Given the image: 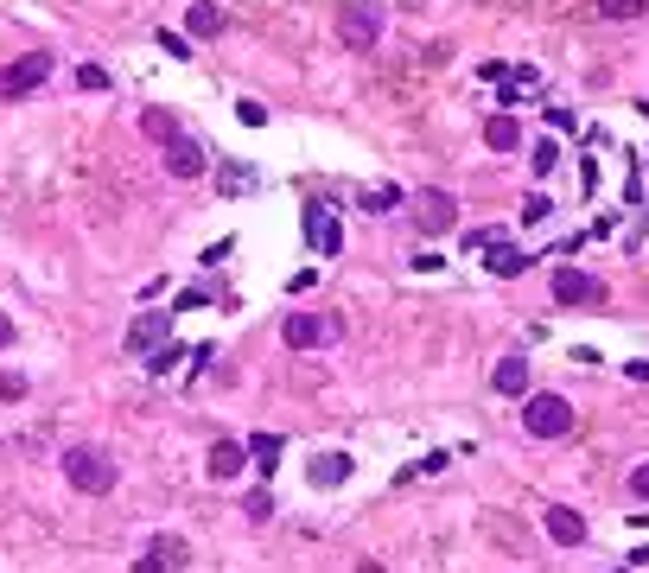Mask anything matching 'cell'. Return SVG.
I'll use <instances>...</instances> for the list:
<instances>
[{
    "label": "cell",
    "mask_w": 649,
    "mask_h": 573,
    "mask_svg": "<svg viewBox=\"0 0 649 573\" xmlns=\"http://www.w3.org/2000/svg\"><path fill=\"white\" fill-rule=\"evenodd\" d=\"M64 478L77 484L83 497H109L115 491V459L102 446H64Z\"/></svg>",
    "instance_id": "6da1fadb"
},
{
    "label": "cell",
    "mask_w": 649,
    "mask_h": 573,
    "mask_svg": "<svg viewBox=\"0 0 649 573\" xmlns=\"http://www.w3.org/2000/svg\"><path fill=\"white\" fill-rule=\"evenodd\" d=\"M522 427L535 433V440H567L573 433V402L567 395H529V402H522Z\"/></svg>",
    "instance_id": "7a4b0ae2"
},
{
    "label": "cell",
    "mask_w": 649,
    "mask_h": 573,
    "mask_svg": "<svg viewBox=\"0 0 649 573\" xmlns=\"http://www.w3.org/2000/svg\"><path fill=\"white\" fill-rule=\"evenodd\" d=\"M401 204L414 211V223H420L427 236H446L452 223H459V198H452V191H440V185H420L414 198H401Z\"/></svg>",
    "instance_id": "3957f363"
},
{
    "label": "cell",
    "mask_w": 649,
    "mask_h": 573,
    "mask_svg": "<svg viewBox=\"0 0 649 573\" xmlns=\"http://www.w3.org/2000/svg\"><path fill=\"white\" fill-rule=\"evenodd\" d=\"M280 338H287V351H319V344L338 338V319H325V312H287Z\"/></svg>",
    "instance_id": "277c9868"
},
{
    "label": "cell",
    "mask_w": 649,
    "mask_h": 573,
    "mask_svg": "<svg viewBox=\"0 0 649 573\" xmlns=\"http://www.w3.org/2000/svg\"><path fill=\"white\" fill-rule=\"evenodd\" d=\"M45 77H51V58H45V51H26V58H13L7 71H0V102H20V96H32Z\"/></svg>",
    "instance_id": "5b68a950"
},
{
    "label": "cell",
    "mask_w": 649,
    "mask_h": 573,
    "mask_svg": "<svg viewBox=\"0 0 649 573\" xmlns=\"http://www.w3.org/2000/svg\"><path fill=\"white\" fill-rule=\"evenodd\" d=\"M554 300L560 306H605V281L586 268H560L554 274Z\"/></svg>",
    "instance_id": "8992f818"
},
{
    "label": "cell",
    "mask_w": 649,
    "mask_h": 573,
    "mask_svg": "<svg viewBox=\"0 0 649 573\" xmlns=\"http://www.w3.org/2000/svg\"><path fill=\"white\" fill-rule=\"evenodd\" d=\"M338 39H344L350 51H370V45L382 39V13H376V7H344V13H338Z\"/></svg>",
    "instance_id": "52a82bcc"
},
{
    "label": "cell",
    "mask_w": 649,
    "mask_h": 573,
    "mask_svg": "<svg viewBox=\"0 0 649 573\" xmlns=\"http://www.w3.org/2000/svg\"><path fill=\"white\" fill-rule=\"evenodd\" d=\"M306 242L319 255H338L344 249V230H338V211H331V204H306Z\"/></svg>",
    "instance_id": "ba28073f"
},
{
    "label": "cell",
    "mask_w": 649,
    "mask_h": 573,
    "mask_svg": "<svg viewBox=\"0 0 649 573\" xmlns=\"http://www.w3.org/2000/svg\"><path fill=\"white\" fill-rule=\"evenodd\" d=\"M166 172L172 179H204V147L191 134H172L166 141Z\"/></svg>",
    "instance_id": "9c48e42d"
},
{
    "label": "cell",
    "mask_w": 649,
    "mask_h": 573,
    "mask_svg": "<svg viewBox=\"0 0 649 573\" xmlns=\"http://www.w3.org/2000/svg\"><path fill=\"white\" fill-rule=\"evenodd\" d=\"M242 459H249V446H242V440H210V459H204L210 484H230L242 472Z\"/></svg>",
    "instance_id": "30bf717a"
},
{
    "label": "cell",
    "mask_w": 649,
    "mask_h": 573,
    "mask_svg": "<svg viewBox=\"0 0 649 573\" xmlns=\"http://www.w3.org/2000/svg\"><path fill=\"white\" fill-rule=\"evenodd\" d=\"M166 338H172V319H166V312H140V319L128 325V351H140V357H147L153 344H166Z\"/></svg>",
    "instance_id": "8fae6325"
},
{
    "label": "cell",
    "mask_w": 649,
    "mask_h": 573,
    "mask_svg": "<svg viewBox=\"0 0 649 573\" xmlns=\"http://www.w3.org/2000/svg\"><path fill=\"white\" fill-rule=\"evenodd\" d=\"M160 567H191V548L179 535H153V548L140 554V573H160Z\"/></svg>",
    "instance_id": "7c38bea8"
},
{
    "label": "cell",
    "mask_w": 649,
    "mask_h": 573,
    "mask_svg": "<svg viewBox=\"0 0 649 573\" xmlns=\"http://www.w3.org/2000/svg\"><path fill=\"white\" fill-rule=\"evenodd\" d=\"M484 268H490V274H503V281H516V274H522V268H529V255H522V249H516V242H503V236H490V242H484Z\"/></svg>",
    "instance_id": "4fadbf2b"
},
{
    "label": "cell",
    "mask_w": 649,
    "mask_h": 573,
    "mask_svg": "<svg viewBox=\"0 0 649 573\" xmlns=\"http://www.w3.org/2000/svg\"><path fill=\"white\" fill-rule=\"evenodd\" d=\"M548 535H554L560 548H580L586 542V516L567 510V503H554V510H548Z\"/></svg>",
    "instance_id": "5bb4252c"
},
{
    "label": "cell",
    "mask_w": 649,
    "mask_h": 573,
    "mask_svg": "<svg viewBox=\"0 0 649 573\" xmlns=\"http://www.w3.org/2000/svg\"><path fill=\"white\" fill-rule=\"evenodd\" d=\"M223 26H230V13H223V7H210V0H198V7L185 13V39H217Z\"/></svg>",
    "instance_id": "9a60e30c"
},
{
    "label": "cell",
    "mask_w": 649,
    "mask_h": 573,
    "mask_svg": "<svg viewBox=\"0 0 649 573\" xmlns=\"http://www.w3.org/2000/svg\"><path fill=\"white\" fill-rule=\"evenodd\" d=\"M490 389L497 395H529V357H503L497 370H490Z\"/></svg>",
    "instance_id": "2e32d148"
},
{
    "label": "cell",
    "mask_w": 649,
    "mask_h": 573,
    "mask_svg": "<svg viewBox=\"0 0 649 573\" xmlns=\"http://www.w3.org/2000/svg\"><path fill=\"white\" fill-rule=\"evenodd\" d=\"M306 478L319 484V491H338V484L350 478V453H319V459L306 465Z\"/></svg>",
    "instance_id": "e0dca14e"
},
{
    "label": "cell",
    "mask_w": 649,
    "mask_h": 573,
    "mask_svg": "<svg viewBox=\"0 0 649 573\" xmlns=\"http://www.w3.org/2000/svg\"><path fill=\"white\" fill-rule=\"evenodd\" d=\"M484 147H490V153H516V147H522V121H516V115H490V121H484Z\"/></svg>",
    "instance_id": "ac0fdd59"
},
{
    "label": "cell",
    "mask_w": 649,
    "mask_h": 573,
    "mask_svg": "<svg viewBox=\"0 0 649 573\" xmlns=\"http://www.w3.org/2000/svg\"><path fill=\"white\" fill-rule=\"evenodd\" d=\"M242 446H249V459L261 465V478H274V465H280V433H249Z\"/></svg>",
    "instance_id": "d6986e66"
},
{
    "label": "cell",
    "mask_w": 649,
    "mask_h": 573,
    "mask_svg": "<svg viewBox=\"0 0 649 573\" xmlns=\"http://www.w3.org/2000/svg\"><path fill=\"white\" fill-rule=\"evenodd\" d=\"M255 185H261V172L242 166V160H230V166L217 172V191H230V198H242V191H255Z\"/></svg>",
    "instance_id": "ffe728a7"
},
{
    "label": "cell",
    "mask_w": 649,
    "mask_h": 573,
    "mask_svg": "<svg viewBox=\"0 0 649 573\" xmlns=\"http://www.w3.org/2000/svg\"><path fill=\"white\" fill-rule=\"evenodd\" d=\"M140 134H147V141H160V147H166L172 134H185V128H179V115H172V109H147V115H140Z\"/></svg>",
    "instance_id": "44dd1931"
},
{
    "label": "cell",
    "mask_w": 649,
    "mask_h": 573,
    "mask_svg": "<svg viewBox=\"0 0 649 573\" xmlns=\"http://www.w3.org/2000/svg\"><path fill=\"white\" fill-rule=\"evenodd\" d=\"M147 363H153V376H166V370H179V363H185V351H179V344H153V351H147Z\"/></svg>",
    "instance_id": "7402d4cb"
},
{
    "label": "cell",
    "mask_w": 649,
    "mask_h": 573,
    "mask_svg": "<svg viewBox=\"0 0 649 573\" xmlns=\"http://www.w3.org/2000/svg\"><path fill=\"white\" fill-rule=\"evenodd\" d=\"M363 211H376V217H382V211H401V191H395V185H376V191H363Z\"/></svg>",
    "instance_id": "603a6c76"
},
{
    "label": "cell",
    "mask_w": 649,
    "mask_h": 573,
    "mask_svg": "<svg viewBox=\"0 0 649 573\" xmlns=\"http://www.w3.org/2000/svg\"><path fill=\"white\" fill-rule=\"evenodd\" d=\"M605 20H637V13H649V0H599Z\"/></svg>",
    "instance_id": "cb8c5ba5"
},
{
    "label": "cell",
    "mask_w": 649,
    "mask_h": 573,
    "mask_svg": "<svg viewBox=\"0 0 649 573\" xmlns=\"http://www.w3.org/2000/svg\"><path fill=\"white\" fill-rule=\"evenodd\" d=\"M77 90H109V71H102V64H77Z\"/></svg>",
    "instance_id": "d4e9b609"
},
{
    "label": "cell",
    "mask_w": 649,
    "mask_h": 573,
    "mask_svg": "<svg viewBox=\"0 0 649 573\" xmlns=\"http://www.w3.org/2000/svg\"><path fill=\"white\" fill-rule=\"evenodd\" d=\"M529 160H535V172H554V166H560V147H554V141H535Z\"/></svg>",
    "instance_id": "484cf974"
},
{
    "label": "cell",
    "mask_w": 649,
    "mask_h": 573,
    "mask_svg": "<svg viewBox=\"0 0 649 573\" xmlns=\"http://www.w3.org/2000/svg\"><path fill=\"white\" fill-rule=\"evenodd\" d=\"M26 395V376L20 370H0V402H20Z\"/></svg>",
    "instance_id": "4316f807"
},
{
    "label": "cell",
    "mask_w": 649,
    "mask_h": 573,
    "mask_svg": "<svg viewBox=\"0 0 649 573\" xmlns=\"http://www.w3.org/2000/svg\"><path fill=\"white\" fill-rule=\"evenodd\" d=\"M242 510H249L255 523H268V516H274V497H268V491H249V503H242Z\"/></svg>",
    "instance_id": "83f0119b"
},
{
    "label": "cell",
    "mask_w": 649,
    "mask_h": 573,
    "mask_svg": "<svg viewBox=\"0 0 649 573\" xmlns=\"http://www.w3.org/2000/svg\"><path fill=\"white\" fill-rule=\"evenodd\" d=\"M236 121H242V128H261V121H268V109H261V102H236Z\"/></svg>",
    "instance_id": "f1b7e54d"
},
{
    "label": "cell",
    "mask_w": 649,
    "mask_h": 573,
    "mask_svg": "<svg viewBox=\"0 0 649 573\" xmlns=\"http://www.w3.org/2000/svg\"><path fill=\"white\" fill-rule=\"evenodd\" d=\"M548 128H554V134H573L580 121H573V109H548Z\"/></svg>",
    "instance_id": "f546056e"
},
{
    "label": "cell",
    "mask_w": 649,
    "mask_h": 573,
    "mask_svg": "<svg viewBox=\"0 0 649 573\" xmlns=\"http://www.w3.org/2000/svg\"><path fill=\"white\" fill-rule=\"evenodd\" d=\"M630 497H643V503H649V459L637 465V472H630Z\"/></svg>",
    "instance_id": "4dcf8cb0"
},
{
    "label": "cell",
    "mask_w": 649,
    "mask_h": 573,
    "mask_svg": "<svg viewBox=\"0 0 649 573\" xmlns=\"http://www.w3.org/2000/svg\"><path fill=\"white\" fill-rule=\"evenodd\" d=\"M185 45H191L185 32H160V51H172V58H185Z\"/></svg>",
    "instance_id": "1f68e13d"
},
{
    "label": "cell",
    "mask_w": 649,
    "mask_h": 573,
    "mask_svg": "<svg viewBox=\"0 0 649 573\" xmlns=\"http://www.w3.org/2000/svg\"><path fill=\"white\" fill-rule=\"evenodd\" d=\"M204 300H210V293H204V287H185V293H179V312H198Z\"/></svg>",
    "instance_id": "d6a6232c"
},
{
    "label": "cell",
    "mask_w": 649,
    "mask_h": 573,
    "mask_svg": "<svg viewBox=\"0 0 649 573\" xmlns=\"http://www.w3.org/2000/svg\"><path fill=\"white\" fill-rule=\"evenodd\" d=\"M618 376H630V382H649V363L637 357V363H624V370H618Z\"/></svg>",
    "instance_id": "836d02e7"
},
{
    "label": "cell",
    "mask_w": 649,
    "mask_h": 573,
    "mask_svg": "<svg viewBox=\"0 0 649 573\" xmlns=\"http://www.w3.org/2000/svg\"><path fill=\"white\" fill-rule=\"evenodd\" d=\"M13 332H20V325H13L7 312H0V351H7V344H13Z\"/></svg>",
    "instance_id": "e575fe53"
}]
</instances>
